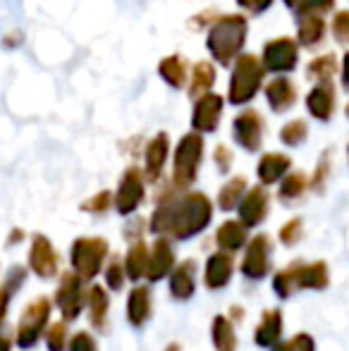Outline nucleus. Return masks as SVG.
<instances>
[{
    "label": "nucleus",
    "instance_id": "f03ea898",
    "mask_svg": "<svg viewBox=\"0 0 349 351\" xmlns=\"http://www.w3.org/2000/svg\"><path fill=\"white\" fill-rule=\"evenodd\" d=\"M249 36V19L244 14L228 12L218 14L215 22L206 29V51L213 58L215 65L228 67L234 65L247 46Z\"/></svg>",
    "mask_w": 349,
    "mask_h": 351
},
{
    "label": "nucleus",
    "instance_id": "603ef678",
    "mask_svg": "<svg viewBox=\"0 0 349 351\" xmlns=\"http://www.w3.org/2000/svg\"><path fill=\"white\" fill-rule=\"evenodd\" d=\"M22 239H24V232H22V230H12V237H10L8 246H12L14 241H17V244H19V241H22Z\"/></svg>",
    "mask_w": 349,
    "mask_h": 351
},
{
    "label": "nucleus",
    "instance_id": "c85d7f7f",
    "mask_svg": "<svg viewBox=\"0 0 349 351\" xmlns=\"http://www.w3.org/2000/svg\"><path fill=\"white\" fill-rule=\"evenodd\" d=\"M149 256H151V249H149V244H146L144 239L132 241L130 249H127V256L122 258L127 280L139 282L141 278H146V270H149Z\"/></svg>",
    "mask_w": 349,
    "mask_h": 351
},
{
    "label": "nucleus",
    "instance_id": "c03bdc74",
    "mask_svg": "<svg viewBox=\"0 0 349 351\" xmlns=\"http://www.w3.org/2000/svg\"><path fill=\"white\" fill-rule=\"evenodd\" d=\"M213 162H215V167H218V172L228 175L230 167H232V162H234V153L230 151L225 143H218V146L213 148Z\"/></svg>",
    "mask_w": 349,
    "mask_h": 351
},
{
    "label": "nucleus",
    "instance_id": "5fc2aeb1",
    "mask_svg": "<svg viewBox=\"0 0 349 351\" xmlns=\"http://www.w3.org/2000/svg\"><path fill=\"white\" fill-rule=\"evenodd\" d=\"M282 3H285V5H287V8L297 10V8H299V5H302V3H304V0H282Z\"/></svg>",
    "mask_w": 349,
    "mask_h": 351
},
{
    "label": "nucleus",
    "instance_id": "4c0bfd02",
    "mask_svg": "<svg viewBox=\"0 0 349 351\" xmlns=\"http://www.w3.org/2000/svg\"><path fill=\"white\" fill-rule=\"evenodd\" d=\"M43 339H46L48 351H67L70 337H67V323H65V320L48 325V330H46V335H43Z\"/></svg>",
    "mask_w": 349,
    "mask_h": 351
},
{
    "label": "nucleus",
    "instance_id": "1a4fd4ad",
    "mask_svg": "<svg viewBox=\"0 0 349 351\" xmlns=\"http://www.w3.org/2000/svg\"><path fill=\"white\" fill-rule=\"evenodd\" d=\"M86 291L88 289H84V280H82L80 275H75V273L60 275V285H58L53 301H56L58 311H60L65 323H72V320H77L82 315V311H84V306H86Z\"/></svg>",
    "mask_w": 349,
    "mask_h": 351
},
{
    "label": "nucleus",
    "instance_id": "0eeeda50",
    "mask_svg": "<svg viewBox=\"0 0 349 351\" xmlns=\"http://www.w3.org/2000/svg\"><path fill=\"white\" fill-rule=\"evenodd\" d=\"M48 325H51V299L38 296V299L27 304V308L22 311V318L17 323V332H14L17 347L32 349L46 335Z\"/></svg>",
    "mask_w": 349,
    "mask_h": 351
},
{
    "label": "nucleus",
    "instance_id": "4be33fe9",
    "mask_svg": "<svg viewBox=\"0 0 349 351\" xmlns=\"http://www.w3.org/2000/svg\"><path fill=\"white\" fill-rule=\"evenodd\" d=\"M154 313V301H151V289L144 285L134 287L127 296V323L132 328H144Z\"/></svg>",
    "mask_w": 349,
    "mask_h": 351
},
{
    "label": "nucleus",
    "instance_id": "7c9ffc66",
    "mask_svg": "<svg viewBox=\"0 0 349 351\" xmlns=\"http://www.w3.org/2000/svg\"><path fill=\"white\" fill-rule=\"evenodd\" d=\"M326 38V19L323 17H297V43L304 48H316Z\"/></svg>",
    "mask_w": 349,
    "mask_h": 351
},
{
    "label": "nucleus",
    "instance_id": "7ed1b4c3",
    "mask_svg": "<svg viewBox=\"0 0 349 351\" xmlns=\"http://www.w3.org/2000/svg\"><path fill=\"white\" fill-rule=\"evenodd\" d=\"M328 287H330V270L326 261H313V263L294 261L287 268L278 270L273 278V291L278 299H289L297 289L323 291Z\"/></svg>",
    "mask_w": 349,
    "mask_h": 351
},
{
    "label": "nucleus",
    "instance_id": "de8ad7c7",
    "mask_svg": "<svg viewBox=\"0 0 349 351\" xmlns=\"http://www.w3.org/2000/svg\"><path fill=\"white\" fill-rule=\"evenodd\" d=\"M292 347L294 351H316V342H313V337L309 332H299V335H294L292 339Z\"/></svg>",
    "mask_w": 349,
    "mask_h": 351
},
{
    "label": "nucleus",
    "instance_id": "412c9836",
    "mask_svg": "<svg viewBox=\"0 0 349 351\" xmlns=\"http://www.w3.org/2000/svg\"><path fill=\"white\" fill-rule=\"evenodd\" d=\"M196 263L194 258H186L182 263L175 265V270L170 273V294L177 301H189L196 291Z\"/></svg>",
    "mask_w": 349,
    "mask_h": 351
},
{
    "label": "nucleus",
    "instance_id": "6e6552de",
    "mask_svg": "<svg viewBox=\"0 0 349 351\" xmlns=\"http://www.w3.org/2000/svg\"><path fill=\"white\" fill-rule=\"evenodd\" d=\"M146 199V177L144 170L136 165H130L122 172L120 182H117L115 196H112V208L117 210V215L130 217L139 210V206Z\"/></svg>",
    "mask_w": 349,
    "mask_h": 351
},
{
    "label": "nucleus",
    "instance_id": "c756f323",
    "mask_svg": "<svg viewBox=\"0 0 349 351\" xmlns=\"http://www.w3.org/2000/svg\"><path fill=\"white\" fill-rule=\"evenodd\" d=\"M249 191V182L244 175H234L232 180H228L218 191V208L230 213V210H237L239 204H242L244 194Z\"/></svg>",
    "mask_w": 349,
    "mask_h": 351
},
{
    "label": "nucleus",
    "instance_id": "72a5a7b5",
    "mask_svg": "<svg viewBox=\"0 0 349 351\" xmlns=\"http://www.w3.org/2000/svg\"><path fill=\"white\" fill-rule=\"evenodd\" d=\"M309 186L311 184H309V177L304 175V172H289V175L280 182L278 199L282 201V204H294V201H299L306 194Z\"/></svg>",
    "mask_w": 349,
    "mask_h": 351
},
{
    "label": "nucleus",
    "instance_id": "b1692460",
    "mask_svg": "<svg viewBox=\"0 0 349 351\" xmlns=\"http://www.w3.org/2000/svg\"><path fill=\"white\" fill-rule=\"evenodd\" d=\"M215 82H218V70H215V62L210 60H199L191 65L189 70V86H186V96L189 98H201L206 93L213 91Z\"/></svg>",
    "mask_w": 349,
    "mask_h": 351
},
{
    "label": "nucleus",
    "instance_id": "09e8293b",
    "mask_svg": "<svg viewBox=\"0 0 349 351\" xmlns=\"http://www.w3.org/2000/svg\"><path fill=\"white\" fill-rule=\"evenodd\" d=\"M0 43H3L5 51H14V48H19L24 43V32H19V29L17 32H8Z\"/></svg>",
    "mask_w": 349,
    "mask_h": 351
},
{
    "label": "nucleus",
    "instance_id": "a211bd4d",
    "mask_svg": "<svg viewBox=\"0 0 349 351\" xmlns=\"http://www.w3.org/2000/svg\"><path fill=\"white\" fill-rule=\"evenodd\" d=\"M234 273V258L232 254H223V251H215L208 256L204 268V285L210 291H220L223 287L230 285Z\"/></svg>",
    "mask_w": 349,
    "mask_h": 351
},
{
    "label": "nucleus",
    "instance_id": "5701e85b",
    "mask_svg": "<svg viewBox=\"0 0 349 351\" xmlns=\"http://www.w3.org/2000/svg\"><path fill=\"white\" fill-rule=\"evenodd\" d=\"M289 167H292V158L285 153H263L256 165V177L261 186H270L275 182H282L289 175Z\"/></svg>",
    "mask_w": 349,
    "mask_h": 351
},
{
    "label": "nucleus",
    "instance_id": "6e6d98bb",
    "mask_svg": "<svg viewBox=\"0 0 349 351\" xmlns=\"http://www.w3.org/2000/svg\"><path fill=\"white\" fill-rule=\"evenodd\" d=\"M165 351H182V347L177 342H173V344H168V347H165Z\"/></svg>",
    "mask_w": 349,
    "mask_h": 351
},
{
    "label": "nucleus",
    "instance_id": "4d7b16f0",
    "mask_svg": "<svg viewBox=\"0 0 349 351\" xmlns=\"http://www.w3.org/2000/svg\"><path fill=\"white\" fill-rule=\"evenodd\" d=\"M345 115H347V120H349V103H347V108H345Z\"/></svg>",
    "mask_w": 349,
    "mask_h": 351
},
{
    "label": "nucleus",
    "instance_id": "a19ab883",
    "mask_svg": "<svg viewBox=\"0 0 349 351\" xmlns=\"http://www.w3.org/2000/svg\"><path fill=\"white\" fill-rule=\"evenodd\" d=\"M333 8H335V0H304V3L294 10V14H297V17H323V14H328Z\"/></svg>",
    "mask_w": 349,
    "mask_h": 351
},
{
    "label": "nucleus",
    "instance_id": "a18cd8bd",
    "mask_svg": "<svg viewBox=\"0 0 349 351\" xmlns=\"http://www.w3.org/2000/svg\"><path fill=\"white\" fill-rule=\"evenodd\" d=\"M67 351H98V344H96V339H93L91 335L82 330V332H75L70 337Z\"/></svg>",
    "mask_w": 349,
    "mask_h": 351
},
{
    "label": "nucleus",
    "instance_id": "39448f33",
    "mask_svg": "<svg viewBox=\"0 0 349 351\" xmlns=\"http://www.w3.org/2000/svg\"><path fill=\"white\" fill-rule=\"evenodd\" d=\"M204 136L196 132H189L177 141L173 156V182H170L177 191H186L196 182L201 162H204Z\"/></svg>",
    "mask_w": 349,
    "mask_h": 351
},
{
    "label": "nucleus",
    "instance_id": "c9c22d12",
    "mask_svg": "<svg viewBox=\"0 0 349 351\" xmlns=\"http://www.w3.org/2000/svg\"><path fill=\"white\" fill-rule=\"evenodd\" d=\"M306 136H309L306 120H289L287 125H282V130H280V141L289 148L302 146V143L306 141Z\"/></svg>",
    "mask_w": 349,
    "mask_h": 351
},
{
    "label": "nucleus",
    "instance_id": "3c124183",
    "mask_svg": "<svg viewBox=\"0 0 349 351\" xmlns=\"http://www.w3.org/2000/svg\"><path fill=\"white\" fill-rule=\"evenodd\" d=\"M0 351H12V339L8 335H0Z\"/></svg>",
    "mask_w": 349,
    "mask_h": 351
},
{
    "label": "nucleus",
    "instance_id": "6ab92c4d",
    "mask_svg": "<svg viewBox=\"0 0 349 351\" xmlns=\"http://www.w3.org/2000/svg\"><path fill=\"white\" fill-rule=\"evenodd\" d=\"M335 86L330 82L316 84L311 91L306 93V110L311 117H316L318 122H328L335 112Z\"/></svg>",
    "mask_w": 349,
    "mask_h": 351
},
{
    "label": "nucleus",
    "instance_id": "4468645a",
    "mask_svg": "<svg viewBox=\"0 0 349 351\" xmlns=\"http://www.w3.org/2000/svg\"><path fill=\"white\" fill-rule=\"evenodd\" d=\"M29 270L41 280H53L60 275V258L46 234H34L32 249H29Z\"/></svg>",
    "mask_w": 349,
    "mask_h": 351
},
{
    "label": "nucleus",
    "instance_id": "2eb2a0df",
    "mask_svg": "<svg viewBox=\"0 0 349 351\" xmlns=\"http://www.w3.org/2000/svg\"><path fill=\"white\" fill-rule=\"evenodd\" d=\"M170 158V136L168 132H158L149 139V143L144 146V177L146 182L156 184L160 182L165 172V165H168Z\"/></svg>",
    "mask_w": 349,
    "mask_h": 351
},
{
    "label": "nucleus",
    "instance_id": "864d4df0",
    "mask_svg": "<svg viewBox=\"0 0 349 351\" xmlns=\"http://www.w3.org/2000/svg\"><path fill=\"white\" fill-rule=\"evenodd\" d=\"M270 351H294V347H292V342H280V344H275Z\"/></svg>",
    "mask_w": 349,
    "mask_h": 351
},
{
    "label": "nucleus",
    "instance_id": "e433bc0d",
    "mask_svg": "<svg viewBox=\"0 0 349 351\" xmlns=\"http://www.w3.org/2000/svg\"><path fill=\"white\" fill-rule=\"evenodd\" d=\"M103 278H106V287H108V289H110V291H120L122 287H125V280H127L125 263H122V258L112 256V258L106 263V268H103Z\"/></svg>",
    "mask_w": 349,
    "mask_h": 351
},
{
    "label": "nucleus",
    "instance_id": "aec40b11",
    "mask_svg": "<svg viewBox=\"0 0 349 351\" xmlns=\"http://www.w3.org/2000/svg\"><path fill=\"white\" fill-rule=\"evenodd\" d=\"M265 101L273 112H287L297 103V84L289 77H275L263 88Z\"/></svg>",
    "mask_w": 349,
    "mask_h": 351
},
{
    "label": "nucleus",
    "instance_id": "bb28decb",
    "mask_svg": "<svg viewBox=\"0 0 349 351\" xmlns=\"http://www.w3.org/2000/svg\"><path fill=\"white\" fill-rule=\"evenodd\" d=\"M282 339V313L280 308H268L261 315V323L254 330V342L261 349H273Z\"/></svg>",
    "mask_w": 349,
    "mask_h": 351
},
{
    "label": "nucleus",
    "instance_id": "f704fd0d",
    "mask_svg": "<svg viewBox=\"0 0 349 351\" xmlns=\"http://www.w3.org/2000/svg\"><path fill=\"white\" fill-rule=\"evenodd\" d=\"M335 72H337V58L333 56V53H326V56L313 58V60L306 65V77L309 79H316L318 84L330 82Z\"/></svg>",
    "mask_w": 349,
    "mask_h": 351
},
{
    "label": "nucleus",
    "instance_id": "473e14b6",
    "mask_svg": "<svg viewBox=\"0 0 349 351\" xmlns=\"http://www.w3.org/2000/svg\"><path fill=\"white\" fill-rule=\"evenodd\" d=\"M210 339L218 351H234L237 349V332L228 315H215L210 325Z\"/></svg>",
    "mask_w": 349,
    "mask_h": 351
},
{
    "label": "nucleus",
    "instance_id": "37998d69",
    "mask_svg": "<svg viewBox=\"0 0 349 351\" xmlns=\"http://www.w3.org/2000/svg\"><path fill=\"white\" fill-rule=\"evenodd\" d=\"M333 36H335L337 43L349 46V10H340L333 17Z\"/></svg>",
    "mask_w": 349,
    "mask_h": 351
},
{
    "label": "nucleus",
    "instance_id": "ddd939ff",
    "mask_svg": "<svg viewBox=\"0 0 349 351\" xmlns=\"http://www.w3.org/2000/svg\"><path fill=\"white\" fill-rule=\"evenodd\" d=\"M270 254H273V241L268 234H256L249 239L242 258V275L249 280H263L270 273Z\"/></svg>",
    "mask_w": 349,
    "mask_h": 351
},
{
    "label": "nucleus",
    "instance_id": "58836bf2",
    "mask_svg": "<svg viewBox=\"0 0 349 351\" xmlns=\"http://www.w3.org/2000/svg\"><path fill=\"white\" fill-rule=\"evenodd\" d=\"M302 237H304V220L302 217H292V220H287L278 232L280 244L287 246V249H294V246L302 241Z\"/></svg>",
    "mask_w": 349,
    "mask_h": 351
},
{
    "label": "nucleus",
    "instance_id": "13d9d810",
    "mask_svg": "<svg viewBox=\"0 0 349 351\" xmlns=\"http://www.w3.org/2000/svg\"><path fill=\"white\" fill-rule=\"evenodd\" d=\"M347 156H349V146H347Z\"/></svg>",
    "mask_w": 349,
    "mask_h": 351
},
{
    "label": "nucleus",
    "instance_id": "f3484780",
    "mask_svg": "<svg viewBox=\"0 0 349 351\" xmlns=\"http://www.w3.org/2000/svg\"><path fill=\"white\" fill-rule=\"evenodd\" d=\"M175 249L173 241L168 237H158L151 246V256H149V270H146V280L151 285L156 282H163L165 278H170V273L175 270Z\"/></svg>",
    "mask_w": 349,
    "mask_h": 351
},
{
    "label": "nucleus",
    "instance_id": "2f4dec72",
    "mask_svg": "<svg viewBox=\"0 0 349 351\" xmlns=\"http://www.w3.org/2000/svg\"><path fill=\"white\" fill-rule=\"evenodd\" d=\"M24 280H27V268L24 265H12L10 273L5 275L3 285H0V328H3L5 318H8V306L12 301L14 291L24 285Z\"/></svg>",
    "mask_w": 349,
    "mask_h": 351
},
{
    "label": "nucleus",
    "instance_id": "f8f14e48",
    "mask_svg": "<svg viewBox=\"0 0 349 351\" xmlns=\"http://www.w3.org/2000/svg\"><path fill=\"white\" fill-rule=\"evenodd\" d=\"M223 108H225V98L215 91L196 98L194 110H191V130L201 136L218 132L220 120H223Z\"/></svg>",
    "mask_w": 349,
    "mask_h": 351
},
{
    "label": "nucleus",
    "instance_id": "393cba45",
    "mask_svg": "<svg viewBox=\"0 0 349 351\" xmlns=\"http://www.w3.org/2000/svg\"><path fill=\"white\" fill-rule=\"evenodd\" d=\"M86 308H88V323L93 330H106L108 328V313H110V294L106 287L93 285L86 291Z\"/></svg>",
    "mask_w": 349,
    "mask_h": 351
},
{
    "label": "nucleus",
    "instance_id": "9d476101",
    "mask_svg": "<svg viewBox=\"0 0 349 351\" xmlns=\"http://www.w3.org/2000/svg\"><path fill=\"white\" fill-rule=\"evenodd\" d=\"M299 62V43L289 36H278L263 43L261 65L265 72L287 74L297 67Z\"/></svg>",
    "mask_w": 349,
    "mask_h": 351
},
{
    "label": "nucleus",
    "instance_id": "ea45409f",
    "mask_svg": "<svg viewBox=\"0 0 349 351\" xmlns=\"http://www.w3.org/2000/svg\"><path fill=\"white\" fill-rule=\"evenodd\" d=\"M112 191H108V189H103V191H98L96 196H91V199H86L84 204L80 206L82 210L88 213V215H103V213H108L112 208Z\"/></svg>",
    "mask_w": 349,
    "mask_h": 351
},
{
    "label": "nucleus",
    "instance_id": "20e7f679",
    "mask_svg": "<svg viewBox=\"0 0 349 351\" xmlns=\"http://www.w3.org/2000/svg\"><path fill=\"white\" fill-rule=\"evenodd\" d=\"M265 70L261 65V58L252 53H242L234 60L232 72H230V86H228V103L230 106H247L256 98V93L263 86Z\"/></svg>",
    "mask_w": 349,
    "mask_h": 351
},
{
    "label": "nucleus",
    "instance_id": "dca6fc26",
    "mask_svg": "<svg viewBox=\"0 0 349 351\" xmlns=\"http://www.w3.org/2000/svg\"><path fill=\"white\" fill-rule=\"evenodd\" d=\"M268 210H270V194L265 186H252V189L244 194L242 204H239V222H242L247 230L252 227H258L261 222L268 217Z\"/></svg>",
    "mask_w": 349,
    "mask_h": 351
},
{
    "label": "nucleus",
    "instance_id": "f257e3e1",
    "mask_svg": "<svg viewBox=\"0 0 349 351\" xmlns=\"http://www.w3.org/2000/svg\"><path fill=\"white\" fill-rule=\"evenodd\" d=\"M213 220V204L204 191H177L173 184L158 191L156 208L149 217V230L158 237L186 241L201 234Z\"/></svg>",
    "mask_w": 349,
    "mask_h": 351
},
{
    "label": "nucleus",
    "instance_id": "79ce46f5",
    "mask_svg": "<svg viewBox=\"0 0 349 351\" xmlns=\"http://www.w3.org/2000/svg\"><path fill=\"white\" fill-rule=\"evenodd\" d=\"M328 177H330V151H326L321 156V160H318L316 170H313V177L309 180V184H311L313 191H323V189H326Z\"/></svg>",
    "mask_w": 349,
    "mask_h": 351
},
{
    "label": "nucleus",
    "instance_id": "9b49d317",
    "mask_svg": "<svg viewBox=\"0 0 349 351\" xmlns=\"http://www.w3.org/2000/svg\"><path fill=\"white\" fill-rule=\"evenodd\" d=\"M265 136V120L258 110L247 108V110L237 112L232 120V139L239 148L247 153H256L263 146Z\"/></svg>",
    "mask_w": 349,
    "mask_h": 351
},
{
    "label": "nucleus",
    "instance_id": "a878e982",
    "mask_svg": "<svg viewBox=\"0 0 349 351\" xmlns=\"http://www.w3.org/2000/svg\"><path fill=\"white\" fill-rule=\"evenodd\" d=\"M215 244L223 254H237L249 244V230L239 220H225L215 232Z\"/></svg>",
    "mask_w": 349,
    "mask_h": 351
},
{
    "label": "nucleus",
    "instance_id": "49530a36",
    "mask_svg": "<svg viewBox=\"0 0 349 351\" xmlns=\"http://www.w3.org/2000/svg\"><path fill=\"white\" fill-rule=\"evenodd\" d=\"M234 3H237L239 8H242L244 12H249V14H263L265 10H270L273 0H234Z\"/></svg>",
    "mask_w": 349,
    "mask_h": 351
},
{
    "label": "nucleus",
    "instance_id": "423d86ee",
    "mask_svg": "<svg viewBox=\"0 0 349 351\" xmlns=\"http://www.w3.org/2000/svg\"><path fill=\"white\" fill-rule=\"evenodd\" d=\"M108 254H110V246L103 237H80L70 246L72 273L80 275L84 282H91L98 273H103Z\"/></svg>",
    "mask_w": 349,
    "mask_h": 351
},
{
    "label": "nucleus",
    "instance_id": "cd10ccee",
    "mask_svg": "<svg viewBox=\"0 0 349 351\" xmlns=\"http://www.w3.org/2000/svg\"><path fill=\"white\" fill-rule=\"evenodd\" d=\"M158 74L170 88L182 91V88L186 86V79H189V65H186L184 56L173 53V56L163 58V60L158 62Z\"/></svg>",
    "mask_w": 349,
    "mask_h": 351
},
{
    "label": "nucleus",
    "instance_id": "8fccbe9b",
    "mask_svg": "<svg viewBox=\"0 0 349 351\" xmlns=\"http://www.w3.org/2000/svg\"><path fill=\"white\" fill-rule=\"evenodd\" d=\"M342 86L349 91V51L345 53V58H342Z\"/></svg>",
    "mask_w": 349,
    "mask_h": 351
}]
</instances>
